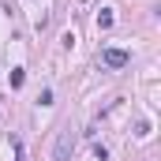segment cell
Here are the masks:
<instances>
[{
    "instance_id": "obj_5",
    "label": "cell",
    "mask_w": 161,
    "mask_h": 161,
    "mask_svg": "<svg viewBox=\"0 0 161 161\" xmlns=\"http://www.w3.org/2000/svg\"><path fill=\"white\" fill-rule=\"evenodd\" d=\"M38 105H41V109H49V105H53V90H49V86L38 94Z\"/></svg>"
},
{
    "instance_id": "obj_2",
    "label": "cell",
    "mask_w": 161,
    "mask_h": 161,
    "mask_svg": "<svg viewBox=\"0 0 161 161\" xmlns=\"http://www.w3.org/2000/svg\"><path fill=\"white\" fill-rule=\"evenodd\" d=\"M101 64H105V68H127V64H131V53H124V49H105V53H101Z\"/></svg>"
},
{
    "instance_id": "obj_4",
    "label": "cell",
    "mask_w": 161,
    "mask_h": 161,
    "mask_svg": "<svg viewBox=\"0 0 161 161\" xmlns=\"http://www.w3.org/2000/svg\"><path fill=\"white\" fill-rule=\"evenodd\" d=\"M23 82H26V71L23 68H11V90H19Z\"/></svg>"
},
{
    "instance_id": "obj_1",
    "label": "cell",
    "mask_w": 161,
    "mask_h": 161,
    "mask_svg": "<svg viewBox=\"0 0 161 161\" xmlns=\"http://www.w3.org/2000/svg\"><path fill=\"white\" fill-rule=\"evenodd\" d=\"M71 150H75V131H71V127H60L56 146H53V158H56V161H68V158H71Z\"/></svg>"
},
{
    "instance_id": "obj_3",
    "label": "cell",
    "mask_w": 161,
    "mask_h": 161,
    "mask_svg": "<svg viewBox=\"0 0 161 161\" xmlns=\"http://www.w3.org/2000/svg\"><path fill=\"white\" fill-rule=\"evenodd\" d=\"M113 23H116V19H113V11H109V8H101V11H97V30H113Z\"/></svg>"
},
{
    "instance_id": "obj_6",
    "label": "cell",
    "mask_w": 161,
    "mask_h": 161,
    "mask_svg": "<svg viewBox=\"0 0 161 161\" xmlns=\"http://www.w3.org/2000/svg\"><path fill=\"white\" fill-rule=\"evenodd\" d=\"M94 158H97V161H109V150H105V146L97 142V146H94Z\"/></svg>"
}]
</instances>
